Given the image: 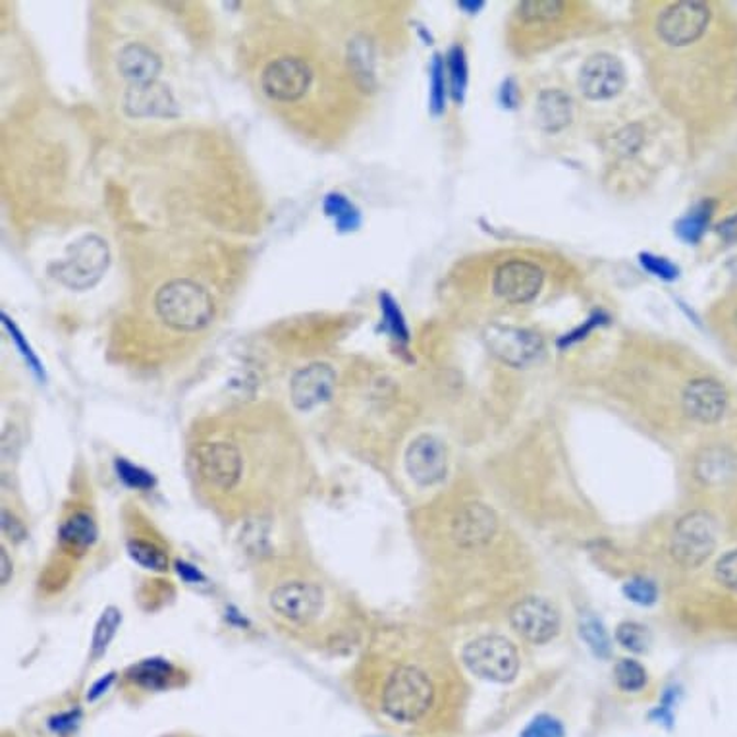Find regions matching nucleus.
I'll return each instance as SVG.
<instances>
[{
	"label": "nucleus",
	"mask_w": 737,
	"mask_h": 737,
	"mask_svg": "<svg viewBox=\"0 0 737 737\" xmlns=\"http://www.w3.org/2000/svg\"><path fill=\"white\" fill-rule=\"evenodd\" d=\"M337 388V371L329 363H311L290 381V398L299 411H311L329 400Z\"/></svg>",
	"instance_id": "nucleus-16"
},
{
	"label": "nucleus",
	"mask_w": 737,
	"mask_h": 737,
	"mask_svg": "<svg viewBox=\"0 0 737 737\" xmlns=\"http://www.w3.org/2000/svg\"><path fill=\"white\" fill-rule=\"evenodd\" d=\"M145 518L136 512L128 535L129 556L147 569L162 571L169 566V551L161 535L152 530L151 523H144Z\"/></svg>",
	"instance_id": "nucleus-20"
},
{
	"label": "nucleus",
	"mask_w": 737,
	"mask_h": 737,
	"mask_svg": "<svg viewBox=\"0 0 737 737\" xmlns=\"http://www.w3.org/2000/svg\"><path fill=\"white\" fill-rule=\"evenodd\" d=\"M9 556H7V551L2 548V583L7 586L9 583Z\"/></svg>",
	"instance_id": "nucleus-38"
},
{
	"label": "nucleus",
	"mask_w": 737,
	"mask_h": 737,
	"mask_svg": "<svg viewBox=\"0 0 737 737\" xmlns=\"http://www.w3.org/2000/svg\"><path fill=\"white\" fill-rule=\"evenodd\" d=\"M624 86V66L616 57L606 53L589 58L579 73V89L591 101L612 99Z\"/></svg>",
	"instance_id": "nucleus-17"
},
{
	"label": "nucleus",
	"mask_w": 737,
	"mask_h": 737,
	"mask_svg": "<svg viewBox=\"0 0 737 737\" xmlns=\"http://www.w3.org/2000/svg\"><path fill=\"white\" fill-rule=\"evenodd\" d=\"M489 345L490 352L513 367L528 365L531 361L537 360L543 352V340L538 335L513 327H497L490 330Z\"/></svg>",
	"instance_id": "nucleus-18"
},
{
	"label": "nucleus",
	"mask_w": 737,
	"mask_h": 737,
	"mask_svg": "<svg viewBox=\"0 0 737 737\" xmlns=\"http://www.w3.org/2000/svg\"><path fill=\"white\" fill-rule=\"evenodd\" d=\"M624 593L630 601L635 602V604H642V606H650L657 602L658 589L650 579H645V577H635V579H630L624 586Z\"/></svg>",
	"instance_id": "nucleus-29"
},
{
	"label": "nucleus",
	"mask_w": 737,
	"mask_h": 737,
	"mask_svg": "<svg viewBox=\"0 0 737 737\" xmlns=\"http://www.w3.org/2000/svg\"><path fill=\"white\" fill-rule=\"evenodd\" d=\"M614 676H616L617 688L630 691V693L642 691L647 685V670L630 658L617 662Z\"/></svg>",
	"instance_id": "nucleus-26"
},
{
	"label": "nucleus",
	"mask_w": 737,
	"mask_h": 737,
	"mask_svg": "<svg viewBox=\"0 0 737 737\" xmlns=\"http://www.w3.org/2000/svg\"><path fill=\"white\" fill-rule=\"evenodd\" d=\"M643 265L649 267L650 271L658 276H672L673 274V267L670 263L655 259V257H643Z\"/></svg>",
	"instance_id": "nucleus-37"
},
{
	"label": "nucleus",
	"mask_w": 737,
	"mask_h": 737,
	"mask_svg": "<svg viewBox=\"0 0 737 737\" xmlns=\"http://www.w3.org/2000/svg\"><path fill=\"white\" fill-rule=\"evenodd\" d=\"M406 467H408L409 477L419 487L439 485L446 479V473H449L446 446L431 434L417 436L406 452Z\"/></svg>",
	"instance_id": "nucleus-14"
},
{
	"label": "nucleus",
	"mask_w": 737,
	"mask_h": 737,
	"mask_svg": "<svg viewBox=\"0 0 737 737\" xmlns=\"http://www.w3.org/2000/svg\"><path fill=\"white\" fill-rule=\"evenodd\" d=\"M537 118L546 132H560L571 121V99L560 89H545L538 95Z\"/></svg>",
	"instance_id": "nucleus-24"
},
{
	"label": "nucleus",
	"mask_w": 737,
	"mask_h": 737,
	"mask_svg": "<svg viewBox=\"0 0 737 737\" xmlns=\"http://www.w3.org/2000/svg\"><path fill=\"white\" fill-rule=\"evenodd\" d=\"M714 22L713 4L680 0L665 4L655 18V39L662 48L678 50L703 39Z\"/></svg>",
	"instance_id": "nucleus-7"
},
{
	"label": "nucleus",
	"mask_w": 737,
	"mask_h": 737,
	"mask_svg": "<svg viewBox=\"0 0 737 737\" xmlns=\"http://www.w3.org/2000/svg\"><path fill=\"white\" fill-rule=\"evenodd\" d=\"M325 215L335 223L340 234L353 233L361 225L360 211L342 193H329L322 203Z\"/></svg>",
	"instance_id": "nucleus-25"
},
{
	"label": "nucleus",
	"mask_w": 737,
	"mask_h": 737,
	"mask_svg": "<svg viewBox=\"0 0 737 737\" xmlns=\"http://www.w3.org/2000/svg\"><path fill=\"white\" fill-rule=\"evenodd\" d=\"M521 737H564V726L551 714H538L537 718H533L528 728L521 732Z\"/></svg>",
	"instance_id": "nucleus-30"
},
{
	"label": "nucleus",
	"mask_w": 737,
	"mask_h": 737,
	"mask_svg": "<svg viewBox=\"0 0 737 737\" xmlns=\"http://www.w3.org/2000/svg\"><path fill=\"white\" fill-rule=\"evenodd\" d=\"M111 265V248L99 234H86L66 249L65 259L48 267V273L65 288L86 292L103 281Z\"/></svg>",
	"instance_id": "nucleus-6"
},
{
	"label": "nucleus",
	"mask_w": 737,
	"mask_h": 737,
	"mask_svg": "<svg viewBox=\"0 0 737 737\" xmlns=\"http://www.w3.org/2000/svg\"><path fill=\"white\" fill-rule=\"evenodd\" d=\"M99 538L95 512L86 502L66 506L58 521L57 548L48 558L41 576V587L48 594H57L72 581L76 569L88 558Z\"/></svg>",
	"instance_id": "nucleus-4"
},
{
	"label": "nucleus",
	"mask_w": 737,
	"mask_h": 737,
	"mask_svg": "<svg viewBox=\"0 0 737 737\" xmlns=\"http://www.w3.org/2000/svg\"><path fill=\"white\" fill-rule=\"evenodd\" d=\"M722 332L729 344L737 348V294L729 297L728 304L722 305Z\"/></svg>",
	"instance_id": "nucleus-35"
},
{
	"label": "nucleus",
	"mask_w": 737,
	"mask_h": 737,
	"mask_svg": "<svg viewBox=\"0 0 737 737\" xmlns=\"http://www.w3.org/2000/svg\"><path fill=\"white\" fill-rule=\"evenodd\" d=\"M360 693L378 721L401 732L433 728L439 688L431 672L413 660H396L385 670L360 673Z\"/></svg>",
	"instance_id": "nucleus-3"
},
{
	"label": "nucleus",
	"mask_w": 737,
	"mask_h": 737,
	"mask_svg": "<svg viewBox=\"0 0 737 737\" xmlns=\"http://www.w3.org/2000/svg\"><path fill=\"white\" fill-rule=\"evenodd\" d=\"M716 521L711 513L698 512L683 515L673 530L670 553L683 568H701L716 551Z\"/></svg>",
	"instance_id": "nucleus-8"
},
{
	"label": "nucleus",
	"mask_w": 737,
	"mask_h": 737,
	"mask_svg": "<svg viewBox=\"0 0 737 737\" xmlns=\"http://www.w3.org/2000/svg\"><path fill=\"white\" fill-rule=\"evenodd\" d=\"M581 637L586 639L587 645L599 655V657H606L610 650L609 635L602 630V625L594 620H587L586 624L581 625Z\"/></svg>",
	"instance_id": "nucleus-33"
},
{
	"label": "nucleus",
	"mask_w": 737,
	"mask_h": 737,
	"mask_svg": "<svg viewBox=\"0 0 737 737\" xmlns=\"http://www.w3.org/2000/svg\"><path fill=\"white\" fill-rule=\"evenodd\" d=\"M122 111L129 118H177L180 114L178 101L169 86L162 81L128 83L122 95Z\"/></svg>",
	"instance_id": "nucleus-13"
},
{
	"label": "nucleus",
	"mask_w": 737,
	"mask_h": 737,
	"mask_svg": "<svg viewBox=\"0 0 737 737\" xmlns=\"http://www.w3.org/2000/svg\"><path fill=\"white\" fill-rule=\"evenodd\" d=\"M464 662L483 680L508 683L518 676L520 655L512 643L500 635H485L464 649Z\"/></svg>",
	"instance_id": "nucleus-9"
},
{
	"label": "nucleus",
	"mask_w": 737,
	"mask_h": 737,
	"mask_svg": "<svg viewBox=\"0 0 737 737\" xmlns=\"http://www.w3.org/2000/svg\"><path fill=\"white\" fill-rule=\"evenodd\" d=\"M545 271L530 259H508L492 271V296L506 305H528L541 294Z\"/></svg>",
	"instance_id": "nucleus-10"
},
{
	"label": "nucleus",
	"mask_w": 737,
	"mask_h": 737,
	"mask_svg": "<svg viewBox=\"0 0 737 737\" xmlns=\"http://www.w3.org/2000/svg\"><path fill=\"white\" fill-rule=\"evenodd\" d=\"M450 78H452V95L456 101L464 95L465 80H467V66H465L464 50L460 47L452 48L449 60Z\"/></svg>",
	"instance_id": "nucleus-31"
},
{
	"label": "nucleus",
	"mask_w": 737,
	"mask_h": 737,
	"mask_svg": "<svg viewBox=\"0 0 737 737\" xmlns=\"http://www.w3.org/2000/svg\"><path fill=\"white\" fill-rule=\"evenodd\" d=\"M178 676H182L178 668L169 665V662H161V660H145L141 665L134 666L128 673L126 680L144 691H161L172 685H178Z\"/></svg>",
	"instance_id": "nucleus-23"
},
{
	"label": "nucleus",
	"mask_w": 737,
	"mask_h": 737,
	"mask_svg": "<svg viewBox=\"0 0 737 737\" xmlns=\"http://www.w3.org/2000/svg\"><path fill=\"white\" fill-rule=\"evenodd\" d=\"M381 309H383V325L385 329L393 335L396 340H401V342H408V327H406V321L401 317L400 307L396 305L393 297L385 294L381 297Z\"/></svg>",
	"instance_id": "nucleus-27"
},
{
	"label": "nucleus",
	"mask_w": 737,
	"mask_h": 737,
	"mask_svg": "<svg viewBox=\"0 0 737 737\" xmlns=\"http://www.w3.org/2000/svg\"><path fill=\"white\" fill-rule=\"evenodd\" d=\"M315 73L307 60L299 57H279L271 60L261 72V89L271 101L296 104L311 89Z\"/></svg>",
	"instance_id": "nucleus-11"
},
{
	"label": "nucleus",
	"mask_w": 737,
	"mask_h": 737,
	"mask_svg": "<svg viewBox=\"0 0 737 737\" xmlns=\"http://www.w3.org/2000/svg\"><path fill=\"white\" fill-rule=\"evenodd\" d=\"M155 313L169 329L190 335L207 329L215 317V302L197 282L174 279L157 290Z\"/></svg>",
	"instance_id": "nucleus-5"
},
{
	"label": "nucleus",
	"mask_w": 737,
	"mask_h": 737,
	"mask_svg": "<svg viewBox=\"0 0 737 737\" xmlns=\"http://www.w3.org/2000/svg\"><path fill=\"white\" fill-rule=\"evenodd\" d=\"M185 464L201 502L228 520H265L309 479L296 442L256 426L205 427L190 442Z\"/></svg>",
	"instance_id": "nucleus-1"
},
{
	"label": "nucleus",
	"mask_w": 737,
	"mask_h": 737,
	"mask_svg": "<svg viewBox=\"0 0 737 737\" xmlns=\"http://www.w3.org/2000/svg\"><path fill=\"white\" fill-rule=\"evenodd\" d=\"M116 68L128 83H147L159 80L162 60L145 43H126L116 57Z\"/></svg>",
	"instance_id": "nucleus-21"
},
{
	"label": "nucleus",
	"mask_w": 737,
	"mask_h": 737,
	"mask_svg": "<svg viewBox=\"0 0 737 737\" xmlns=\"http://www.w3.org/2000/svg\"><path fill=\"white\" fill-rule=\"evenodd\" d=\"M513 630L530 643L553 642L560 630V616L551 602L530 597L518 602L510 614Z\"/></svg>",
	"instance_id": "nucleus-15"
},
{
	"label": "nucleus",
	"mask_w": 737,
	"mask_h": 737,
	"mask_svg": "<svg viewBox=\"0 0 737 737\" xmlns=\"http://www.w3.org/2000/svg\"><path fill=\"white\" fill-rule=\"evenodd\" d=\"M714 577L728 589H737V548L724 554L714 566Z\"/></svg>",
	"instance_id": "nucleus-34"
},
{
	"label": "nucleus",
	"mask_w": 737,
	"mask_h": 737,
	"mask_svg": "<svg viewBox=\"0 0 737 737\" xmlns=\"http://www.w3.org/2000/svg\"><path fill=\"white\" fill-rule=\"evenodd\" d=\"M681 411L698 426L713 427L722 423L729 408L728 388L718 378L695 377L681 390Z\"/></svg>",
	"instance_id": "nucleus-12"
},
{
	"label": "nucleus",
	"mask_w": 737,
	"mask_h": 737,
	"mask_svg": "<svg viewBox=\"0 0 737 737\" xmlns=\"http://www.w3.org/2000/svg\"><path fill=\"white\" fill-rule=\"evenodd\" d=\"M616 639L622 647H625V649L642 653V650L647 649V645H649V632H647V627H643L642 624L625 622V624L617 627Z\"/></svg>",
	"instance_id": "nucleus-28"
},
{
	"label": "nucleus",
	"mask_w": 737,
	"mask_h": 737,
	"mask_svg": "<svg viewBox=\"0 0 737 737\" xmlns=\"http://www.w3.org/2000/svg\"><path fill=\"white\" fill-rule=\"evenodd\" d=\"M497 533V515L483 504H467L452 521V538L462 548L487 545Z\"/></svg>",
	"instance_id": "nucleus-19"
},
{
	"label": "nucleus",
	"mask_w": 737,
	"mask_h": 737,
	"mask_svg": "<svg viewBox=\"0 0 737 737\" xmlns=\"http://www.w3.org/2000/svg\"><path fill=\"white\" fill-rule=\"evenodd\" d=\"M259 597L267 616L294 639L325 645L332 637L335 594L321 569L302 560L276 558L263 566Z\"/></svg>",
	"instance_id": "nucleus-2"
},
{
	"label": "nucleus",
	"mask_w": 737,
	"mask_h": 737,
	"mask_svg": "<svg viewBox=\"0 0 737 737\" xmlns=\"http://www.w3.org/2000/svg\"><path fill=\"white\" fill-rule=\"evenodd\" d=\"M431 109L433 113H442L444 109V99H446V86H444V63L441 57H434L433 66H431Z\"/></svg>",
	"instance_id": "nucleus-32"
},
{
	"label": "nucleus",
	"mask_w": 737,
	"mask_h": 737,
	"mask_svg": "<svg viewBox=\"0 0 737 737\" xmlns=\"http://www.w3.org/2000/svg\"><path fill=\"white\" fill-rule=\"evenodd\" d=\"M2 325H4V329L9 330L10 338L16 342V345L20 348V352H22V355H24L25 360L30 361V365H33L35 371H39V361H37V358L33 355L32 348H30V344L25 342L24 335L20 332V329H18L16 325L12 322V319H10L7 313H2Z\"/></svg>",
	"instance_id": "nucleus-36"
},
{
	"label": "nucleus",
	"mask_w": 737,
	"mask_h": 737,
	"mask_svg": "<svg viewBox=\"0 0 737 737\" xmlns=\"http://www.w3.org/2000/svg\"><path fill=\"white\" fill-rule=\"evenodd\" d=\"M348 70L352 73L353 81L363 91H373L377 88V53L373 41L367 35L358 33L348 43L345 55Z\"/></svg>",
	"instance_id": "nucleus-22"
}]
</instances>
